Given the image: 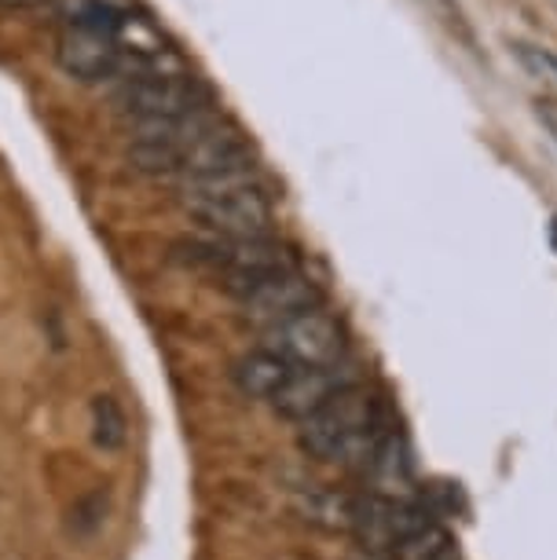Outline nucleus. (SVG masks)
I'll return each instance as SVG.
<instances>
[{
  "mask_svg": "<svg viewBox=\"0 0 557 560\" xmlns=\"http://www.w3.org/2000/svg\"><path fill=\"white\" fill-rule=\"evenodd\" d=\"M385 410L382 399L360 385L341 388L320 415L301 421L298 443L315 462L367 465L378 443L385 440Z\"/></svg>",
  "mask_w": 557,
  "mask_h": 560,
  "instance_id": "nucleus-1",
  "label": "nucleus"
},
{
  "mask_svg": "<svg viewBox=\"0 0 557 560\" xmlns=\"http://www.w3.org/2000/svg\"><path fill=\"white\" fill-rule=\"evenodd\" d=\"M129 165L136 173H147V176H181V165H184V151L176 147H165V143H132L129 147Z\"/></svg>",
  "mask_w": 557,
  "mask_h": 560,
  "instance_id": "nucleus-15",
  "label": "nucleus"
},
{
  "mask_svg": "<svg viewBox=\"0 0 557 560\" xmlns=\"http://www.w3.org/2000/svg\"><path fill=\"white\" fill-rule=\"evenodd\" d=\"M363 477H367V488H371L374 499H385V502L411 499L415 458H411V447H407V440L401 432H393V429L385 432V440L378 443L374 454L363 465Z\"/></svg>",
  "mask_w": 557,
  "mask_h": 560,
  "instance_id": "nucleus-9",
  "label": "nucleus"
},
{
  "mask_svg": "<svg viewBox=\"0 0 557 560\" xmlns=\"http://www.w3.org/2000/svg\"><path fill=\"white\" fill-rule=\"evenodd\" d=\"M4 8H37V4H51V0H0Z\"/></svg>",
  "mask_w": 557,
  "mask_h": 560,
  "instance_id": "nucleus-17",
  "label": "nucleus"
},
{
  "mask_svg": "<svg viewBox=\"0 0 557 560\" xmlns=\"http://www.w3.org/2000/svg\"><path fill=\"white\" fill-rule=\"evenodd\" d=\"M125 436H129V421L125 410L114 396H96L92 399V440L103 451H121Z\"/></svg>",
  "mask_w": 557,
  "mask_h": 560,
  "instance_id": "nucleus-14",
  "label": "nucleus"
},
{
  "mask_svg": "<svg viewBox=\"0 0 557 560\" xmlns=\"http://www.w3.org/2000/svg\"><path fill=\"white\" fill-rule=\"evenodd\" d=\"M293 505H298L301 521H309L323 532H341L352 535L356 532V516H360V499L334 488H309L293 494Z\"/></svg>",
  "mask_w": 557,
  "mask_h": 560,
  "instance_id": "nucleus-10",
  "label": "nucleus"
},
{
  "mask_svg": "<svg viewBox=\"0 0 557 560\" xmlns=\"http://www.w3.org/2000/svg\"><path fill=\"white\" fill-rule=\"evenodd\" d=\"M455 553V542H451V532L444 524H426L422 532L401 538L393 546V560H444Z\"/></svg>",
  "mask_w": 557,
  "mask_h": 560,
  "instance_id": "nucleus-13",
  "label": "nucleus"
},
{
  "mask_svg": "<svg viewBox=\"0 0 557 560\" xmlns=\"http://www.w3.org/2000/svg\"><path fill=\"white\" fill-rule=\"evenodd\" d=\"M62 23L73 30H100V34L118 37L121 26L136 15L132 0H51Z\"/></svg>",
  "mask_w": 557,
  "mask_h": 560,
  "instance_id": "nucleus-12",
  "label": "nucleus"
},
{
  "mask_svg": "<svg viewBox=\"0 0 557 560\" xmlns=\"http://www.w3.org/2000/svg\"><path fill=\"white\" fill-rule=\"evenodd\" d=\"M550 231H554V249H557V220H554V228H550Z\"/></svg>",
  "mask_w": 557,
  "mask_h": 560,
  "instance_id": "nucleus-18",
  "label": "nucleus"
},
{
  "mask_svg": "<svg viewBox=\"0 0 557 560\" xmlns=\"http://www.w3.org/2000/svg\"><path fill=\"white\" fill-rule=\"evenodd\" d=\"M125 51L118 45V37L100 34V30H73L67 26L59 34L56 45V62L62 73L78 81H111L121 70Z\"/></svg>",
  "mask_w": 557,
  "mask_h": 560,
  "instance_id": "nucleus-6",
  "label": "nucleus"
},
{
  "mask_svg": "<svg viewBox=\"0 0 557 560\" xmlns=\"http://www.w3.org/2000/svg\"><path fill=\"white\" fill-rule=\"evenodd\" d=\"M243 165H254L250 140L243 136L239 125L217 121V125H209V129L184 151L181 176L184 179H198V176L228 173V168H243Z\"/></svg>",
  "mask_w": 557,
  "mask_h": 560,
  "instance_id": "nucleus-8",
  "label": "nucleus"
},
{
  "mask_svg": "<svg viewBox=\"0 0 557 560\" xmlns=\"http://www.w3.org/2000/svg\"><path fill=\"white\" fill-rule=\"evenodd\" d=\"M349 385H356V382H352L349 370H341V363L320 366V370H293L290 382L279 388L276 399H271V407H276L279 418L298 421L301 425V421H309L312 415H320V410Z\"/></svg>",
  "mask_w": 557,
  "mask_h": 560,
  "instance_id": "nucleus-7",
  "label": "nucleus"
},
{
  "mask_svg": "<svg viewBox=\"0 0 557 560\" xmlns=\"http://www.w3.org/2000/svg\"><path fill=\"white\" fill-rule=\"evenodd\" d=\"M513 51H518V59L532 73H539V78H550L557 84V56H550L546 48H535V45H513Z\"/></svg>",
  "mask_w": 557,
  "mask_h": 560,
  "instance_id": "nucleus-16",
  "label": "nucleus"
},
{
  "mask_svg": "<svg viewBox=\"0 0 557 560\" xmlns=\"http://www.w3.org/2000/svg\"><path fill=\"white\" fill-rule=\"evenodd\" d=\"M239 301H243V312L250 315V319L260 323L265 330H268V326H279V323L293 319V315L323 308L320 287H315V282L301 268L271 275V279L250 287Z\"/></svg>",
  "mask_w": 557,
  "mask_h": 560,
  "instance_id": "nucleus-5",
  "label": "nucleus"
},
{
  "mask_svg": "<svg viewBox=\"0 0 557 560\" xmlns=\"http://www.w3.org/2000/svg\"><path fill=\"white\" fill-rule=\"evenodd\" d=\"M290 374H293V366L287 359H279L276 352H268V348L246 352L231 366V382L250 399H276L279 388L290 382Z\"/></svg>",
  "mask_w": 557,
  "mask_h": 560,
  "instance_id": "nucleus-11",
  "label": "nucleus"
},
{
  "mask_svg": "<svg viewBox=\"0 0 557 560\" xmlns=\"http://www.w3.org/2000/svg\"><path fill=\"white\" fill-rule=\"evenodd\" d=\"M268 352L287 359L293 370H320V366H338L345 355V330L338 326L330 312L312 308L293 319L268 326L265 345Z\"/></svg>",
  "mask_w": 557,
  "mask_h": 560,
  "instance_id": "nucleus-2",
  "label": "nucleus"
},
{
  "mask_svg": "<svg viewBox=\"0 0 557 560\" xmlns=\"http://www.w3.org/2000/svg\"><path fill=\"white\" fill-rule=\"evenodd\" d=\"M187 213L220 238H265L276 228V206L260 184L239 187L228 195L184 198Z\"/></svg>",
  "mask_w": 557,
  "mask_h": 560,
  "instance_id": "nucleus-4",
  "label": "nucleus"
},
{
  "mask_svg": "<svg viewBox=\"0 0 557 560\" xmlns=\"http://www.w3.org/2000/svg\"><path fill=\"white\" fill-rule=\"evenodd\" d=\"M118 107L132 121H162L213 107V96L192 73H147V78H132L121 84Z\"/></svg>",
  "mask_w": 557,
  "mask_h": 560,
  "instance_id": "nucleus-3",
  "label": "nucleus"
}]
</instances>
